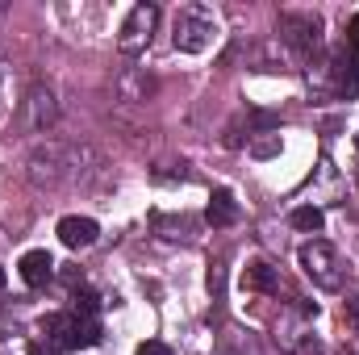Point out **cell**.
Segmentation results:
<instances>
[{
    "label": "cell",
    "instance_id": "cell-1",
    "mask_svg": "<svg viewBox=\"0 0 359 355\" xmlns=\"http://www.w3.org/2000/svg\"><path fill=\"white\" fill-rule=\"evenodd\" d=\"M172 34H176V51L201 55V51H209V42L217 34V17L209 8H201V4H184L176 13V29Z\"/></svg>",
    "mask_w": 359,
    "mask_h": 355
},
{
    "label": "cell",
    "instance_id": "cell-2",
    "mask_svg": "<svg viewBox=\"0 0 359 355\" xmlns=\"http://www.w3.org/2000/svg\"><path fill=\"white\" fill-rule=\"evenodd\" d=\"M297 264L301 272L318 284V288H343V260H339V251L326 243V239H313V243H305L301 251H297Z\"/></svg>",
    "mask_w": 359,
    "mask_h": 355
},
{
    "label": "cell",
    "instance_id": "cell-3",
    "mask_svg": "<svg viewBox=\"0 0 359 355\" xmlns=\"http://www.w3.org/2000/svg\"><path fill=\"white\" fill-rule=\"evenodd\" d=\"M155 25H159V8H155V4H134V8L126 13L121 29H117V46H121L126 55H138V51H147V46H151V34H155Z\"/></svg>",
    "mask_w": 359,
    "mask_h": 355
},
{
    "label": "cell",
    "instance_id": "cell-4",
    "mask_svg": "<svg viewBox=\"0 0 359 355\" xmlns=\"http://www.w3.org/2000/svg\"><path fill=\"white\" fill-rule=\"evenodd\" d=\"M280 34L297 46V51H313L322 42V17L318 13H284L280 17Z\"/></svg>",
    "mask_w": 359,
    "mask_h": 355
},
{
    "label": "cell",
    "instance_id": "cell-5",
    "mask_svg": "<svg viewBox=\"0 0 359 355\" xmlns=\"http://www.w3.org/2000/svg\"><path fill=\"white\" fill-rule=\"evenodd\" d=\"M55 113H59V105H55L50 88H34L29 96H25V130L42 134V130L55 121Z\"/></svg>",
    "mask_w": 359,
    "mask_h": 355
},
{
    "label": "cell",
    "instance_id": "cell-6",
    "mask_svg": "<svg viewBox=\"0 0 359 355\" xmlns=\"http://www.w3.org/2000/svg\"><path fill=\"white\" fill-rule=\"evenodd\" d=\"M96 234H100V226H96L92 217H80V213H72V217H63V222H59V239H63V247H72V251L92 247V243H96Z\"/></svg>",
    "mask_w": 359,
    "mask_h": 355
},
{
    "label": "cell",
    "instance_id": "cell-7",
    "mask_svg": "<svg viewBox=\"0 0 359 355\" xmlns=\"http://www.w3.org/2000/svg\"><path fill=\"white\" fill-rule=\"evenodd\" d=\"M42 335L50 339L55 351H80L76 347V314H50L42 322Z\"/></svg>",
    "mask_w": 359,
    "mask_h": 355
},
{
    "label": "cell",
    "instance_id": "cell-8",
    "mask_svg": "<svg viewBox=\"0 0 359 355\" xmlns=\"http://www.w3.org/2000/svg\"><path fill=\"white\" fill-rule=\"evenodd\" d=\"M50 276H55L50 251H25V255H21V280H25L29 288H42Z\"/></svg>",
    "mask_w": 359,
    "mask_h": 355
},
{
    "label": "cell",
    "instance_id": "cell-9",
    "mask_svg": "<svg viewBox=\"0 0 359 355\" xmlns=\"http://www.w3.org/2000/svg\"><path fill=\"white\" fill-rule=\"evenodd\" d=\"M205 217H209V226H234V222H238V201H234V192H230V188H217V192L209 196Z\"/></svg>",
    "mask_w": 359,
    "mask_h": 355
},
{
    "label": "cell",
    "instance_id": "cell-10",
    "mask_svg": "<svg viewBox=\"0 0 359 355\" xmlns=\"http://www.w3.org/2000/svg\"><path fill=\"white\" fill-rule=\"evenodd\" d=\"M243 284H247V288H255V293H271V288H276V267L264 264V260L247 264V272H243Z\"/></svg>",
    "mask_w": 359,
    "mask_h": 355
},
{
    "label": "cell",
    "instance_id": "cell-11",
    "mask_svg": "<svg viewBox=\"0 0 359 355\" xmlns=\"http://www.w3.org/2000/svg\"><path fill=\"white\" fill-rule=\"evenodd\" d=\"M288 222H292V226H297V230H305V234H318V230H322V222H326V217H322V209H318V205H297V209H292V217H288Z\"/></svg>",
    "mask_w": 359,
    "mask_h": 355
},
{
    "label": "cell",
    "instance_id": "cell-12",
    "mask_svg": "<svg viewBox=\"0 0 359 355\" xmlns=\"http://www.w3.org/2000/svg\"><path fill=\"white\" fill-rule=\"evenodd\" d=\"M100 343V322L76 314V347H96Z\"/></svg>",
    "mask_w": 359,
    "mask_h": 355
},
{
    "label": "cell",
    "instance_id": "cell-13",
    "mask_svg": "<svg viewBox=\"0 0 359 355\" xmlns=\"http://www.w3.org/2000/svg\"><path fill=\"white\" fill-rule=\"evenodd\" d=\"M96 309H100V297H96L92 288L76 293V314H80V318H96Z\"/></svg>",
    "mask_w": 359,
    "mask_h": 355
},
{
    "label": "cell",
    "instance_id": "cell-14",
    "mask_svg": "<svg viewBox=\"0 0 359 355\" xmlns=\"http://www.w3.org/2000/svg\"><path fill=\"white\" fill-rule=\"evenodd\" d=\"M347 46L355 51V59H359V13L351 17V21H347Z\"/></svg>",
    "mask_w": 359,
    "mask_h": 355
},
{
    "label": "cell",
    "instance_id": "cell-15",
    "mask_svg": "<svg viewBox=\"0 0 359 355\" xmlns=\"http://www.w3.org/2000/svg\"><path fill=\"white\" fill-rule=\"evenodd\" d=\"M134 355H172V351H168L163 343H155V339H151V343H142V347H138Z\"/></svg>",
    "mask_w": 359,
    "mask_h": 355
},
{
    "label": "cell",
    "instance_id": "cell-16",
    "mask_svg": "<svg viewBox=\"0 0 359 355\" xmlns=\"http://www.w3.org/2000/svg\"><path fill=\"white\" fill-rule=\"evenodd\" d=\"M347 318L359 326V301H347Z\"/></svg>",
    "mask_w": 359,
    "mask_h": 355
},
{
    "label": "cell",
    "instance_id": "cell-17",
    "mask_svg": "<svg viewBox=\"0 0 359 355\" xmlns=\"http://www.w3.org/2000/svg\"><path fill=\"white\" fill-rule=\"evenodd\" d=\"M0 293H4V267H0Z\"/></svg>",
    "mask_w": 359,
    "mask_h": 355
},
{
    "label": "cell",
    "instance_id": "cell-18",
    "mask_svg": "<svg viewBox=\"0 0 359 355\" xmlns=\"http://www.w3.org/2000/svg\"><path fill=\"white\" fill-rule=\"evenodd\" d=\"M355 147H359V138H355Z\"/></svg>",
    "mask_w": 359,
    "mask_h": 355
}]
</instances>
